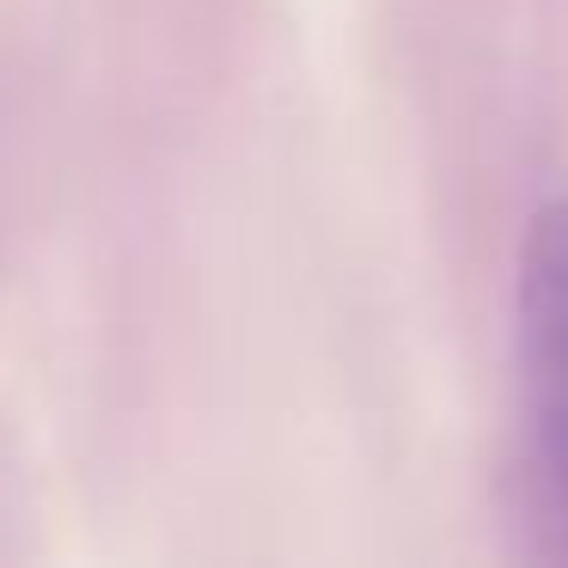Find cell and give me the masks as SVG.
I'll return each instance as SVG.
<instances>
[{
    "label": "cell",
    "instance_id": "6da1fadb",
    "mask_svg": "<svg viewBox=\"0 0 568 568\" xmlns=\"http://www.w3.org/2000/svg\"><path fill=\"white\" fill-rule=\"evenodd\" d=\"M519 453L507 470L526 556L568 568V202L531 214L519 245Z\"/></svg>",
    "mask_w": 568,
    "mask_h": 568
}]
</instances>
